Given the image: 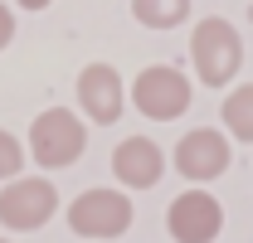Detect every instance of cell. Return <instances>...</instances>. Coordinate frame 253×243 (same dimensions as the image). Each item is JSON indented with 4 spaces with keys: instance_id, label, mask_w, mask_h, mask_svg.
Instances as JSON below:
<instances>
[{
    "instance_id": "5",
    "label": "cell",
    "mask_w": 253,
    "mask_h": 243,
    "mask_svg": "<svg viewBox=\"0 0 253 243\" xmlns=\"http://www.w3.org/2000/svg\"><path fill=\"white\" fill-rule=\"evenodd\" d=\"M54 209H59V190L49 180H15L10 175V185L0 190V224L5 229H44L49 219H54Z\"/></svg>"
},
{
    "instance_id": "9",
    "label": "cell",
    "mask_w": 253,
    "mask_h": 243,
    "mask_svg": "<svg viewBox=\"0 0 253 243\" xmlns=\"http://www.w3.org/2000/svg\"><path fill=\"white\" fill-rule=\"evenodd\" d=\"M112 170H117V180L126 190H151L161 180V170H166V156H161V146L151 136H126L112 151Z\"/></svg>"
},
{
    "instance_id": "6",
    "label": "cell",
    "mask_w": 253,
    "mask_h": 243,
    "mask_svg": "<svg viewBox=\"0 0 253 243\" xmlns=\"http://www.w3.org/2000/svg\"><path fill=\"white\" fill-rule=\"evenodd\" d=\"M219 229H224V209L205 190H185L170 204V239L175 243H214Z\"/></svg>"
},
{
    "instance_id": "3",
    "label": "cell",
    "mask_w": 253,
    "mask_h": 243,
    "mask_svg": "<svg viewBox=\"0 0 253 243\" xmlns=\"http://www.w3.org/2000/svg\"><path fill=\"white\" fill-rule=\"evenodd\" d=\"M131 102H136L141 117H151V122H175L190 107V83H185V73H175L170 63H151V68L136 73Z\"/></svg>"
},
{
    "instance_id": "12",
    "label": "cell",
    "mask_w": 253,
    "mask_h": 243,
    "mask_svg": "<svg viewBox=\"0 0 253 243\" xmlns=\"http://www.w3.org/2000/svg\"><path fill=\"white\" fill-rule=\"evenodd\" d=\"M20 165H25V151H20V141H15L10 131H0V180L20 175Z\"/></svg>"
},
{
    "instance_id": "10",
    "label": "cell",
    "mask_w": 253,
    "mask_h": 243,
    "mask_svg": "<svg viewBox=\"0 0 253 243\" xmlns=\"http://www.w3.org/2000/svg\"><path fill=\"white\" fill-rule=\"evenodd\" d=\"M131 15L146 30H175V25H185L190 0H131Z\"/></svg>"
},
{
    "instance_id": "14",
    "label": "cell",
    "mask_w": 253,
    "mask_h": 243,
    "mask_svg": "<svg viewBox=\"0 0 253 243\" xmlns=\"http://www.w3.org/2000/svg\"><path fill=\"white\" fill-rule=\"evenodd\" d=\"M20 5H25V10H44L49 0H20Z\"/></svg>"
},
{
    "instance_id": "2",
    "label": "cell",
    "mask_w": 253,
    "mask_h": 243,
    "mask_svg": "<svg viewBox=\"0 0 253 243\" xmlns=\"http://www.w3.org/2000/svg\"><path fill=\"white\" fill-rule=\"evenodd\" d=\"M88 146V131H83V122L73 117L68 107H49L44 117H34L30 126V156L44 165V170H63V165H73L78 156Z\"/></svg>"
},
{
    "instance_id": "1",
    "label": "cell",
    "mask_w": 253,
    "mask_h": 243,
    "mask_svg": "<svg viewBox=\"0 0 253 243\" xmlns=\"http://www.w3.org/2000/svg\"><path fill=\"white\" fill-rule=\"evenodd\" d=\"M190 59H195V73H200V83L205 88H219L229 83L234 73H239V63H244V44H239V30L229 25V20H200L195 34H190Z\"/></svg>"
},
{
    "instance_id": "7",
    "label": "cell",
    "mask_w": 253,
    "mask_h": 243,
    "mask_svg": "<svg viewBox=\"0 0 253 243\" xmlns=\"http://www.w3.org/2000/svg\"><path fill=\"white\" fill-rule=\"evenodd\" d=\"M78 102H83L88 122H97V126L117 122L122 117V102H126L117 68H112V63H88V68L78 73Z\"/></svg>"
},
{
    "instance_id": "4",
    "label": "cell",
    "mask_w": 253,
    "mask_h": 243,
    "mask_svg": "<svg viewBox=\"0 0 253 243\" xmlns=\"http://www.w3.org/2000/svg\"><path fill=\"white\" fill-rule=\"evenodd\" d=\"M68 224L78 239H117L131 224V200L117 190H83L68 204Z\"/></svg>"
},
{
    "instance_id": "11",
    "label": "cell",
    "mask_w": 253,
    "mask_h": 243,
    "mask_svg": "<svg viewBox=\"0 0 253 243\" xmlns=\"http://www.w3.org/2000/svg\"><path fill=\"white\" fill-rule=\"evenodd\" d=\"M224 122L239 141H253V83H244L239 92L224 97Z\"/></svg>"
},
{
    "instance_id": "8",
    "label": "cell",
    "mask_w": 253,
    "mask_h": 243,
    "mask_svg": "<svg viewBox=\"0 0 253 243\" xmlns=\"http://www.w3.org/2000/svg\"><path fill=\"white\" fill-rule=\"evenodd\" d=\"M175 170L185 175V180H214L229 170V141H224L219 131H185L180 136V146H175Z\"/></svg>"
},
{
    "instance_id": "15",
    "label": "cell",
    "mask_w": 253,
    "mask_h": 243,
    "mask_svg": "<svg viewBox=\"0 0 253 243\" xmlns=\"http://www.w3.org/2000/svg\"><path fill=\"white\" fill-rule=\"evenodd\" d=\"M0 243H10V239H0Z\"/></svg>"
},
{
    "instance_id": "13",
    "label": "cell",
    "mask_w": 253,
    "mask_h": 243,
    "mask_svg": "<svg viewBox=\"0 0 253 243\" xmlns=\"http://www.w3.org/2000/svg\"><path fill=\"white\" fill-rule=\"evenodd\" d=\"M15 39V20H10V5H0V49Z\"/></svg>"
}]
</instances>
